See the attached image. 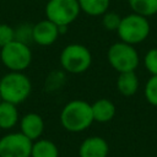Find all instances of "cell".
<instances>
[{"label":"cell","instance_id":"1","mask_svg":"<svg viewBox=\"0 0 157 157\" xmlns=\"http://www.w3.org/2000/svg\"><path fill=\"white\" fill-rule=\"evenodd\" d=\"M93 121L91 104L82 99L67 102L60 113V123L63 128L70 132L83 131L88 129Z\"/></svg>","mask_w":157,"mask_h":157},{"label":"cell","instance_id":"2","mask_svg":"<svg viewBox=\"0 0 157 157\" xmlns=\"http://www.w3.org/2000/svg\"><path fill=\"white\" fill-rule=\"evenodd\" d=\"M32 92L29 77L21 71H9L0 78L1 99L12 104L23 103Z\"/></svg>","mask_w":157,"mask_h":157},{"label":"cell","instance_id":"3","mask_svg":"<svg viewBox=\"0 0 157 157\" xmlns=\"http://www.w3.org/2000/svg\"><path fill=\"white\" fill-rule=\"evenodd\" d=\"M151 32V25L147 17L131 12L121 17L120 25L117 29L118 37L121 42L135 45L142 43Z\"/></svg>","mask_w":157,"mask_h":157},{"label":"cell","instance_id":"4","mask_svg":"<svg viewBox=\"0 0 157 157\" xmlns=\"http://www.w3.org/2000/svg\"><path fill=\"white\" fill-rule=\"evenodd\" d=\"M59 61L64 71L69 74H82L86 72L92 64V54L90 49L78 43H71L63 48Z\"/></svg>","mask_w":157,"mask_h":157},{"label":"cell","instance_id":"5","mask_svg":"<svg viewBox=\"0 0 157 157\" xmlns=\"http://www.w3.org/2000/svg\"><path fill=\"white\" fill-rule=\"evenodd\" d=\"M107 59L109 65L119 74L135 71L140 64V56L135 47L121 40L113 43L108 48Z\"/></svg>","mask_w":157,"mask_h":157},{"label":"cell","instance_id":"6","mask_svg":"<svg viewBox=\"0 0 157 157\" xmlns=\"http://www.w3.org/2000/svg\"><path fill=\"white\" fill-rule=\"evenodd\" d=\"M0 59L9 71L23 72L32 63V50L27 43L15 39L0 48Z\"/></svg>","mask_w":157,"mask_h":157},{"label":"cell","instance_id":"7","mask_svg":"<svg viewBox=\"0 0 157 157\" xmlns=\"http://www.w3.org/2000/svg\"><path fill=\"white\" fill-rule=\"evenodd\" d=\"M44 12L45 18L58 27H67L75 22L81 10L77 0H48Z\"/></svg>","mask_w":157,"mask_h":157},{"label":"cell","instance_id":"8","mask_svg":"<svg viewBox=\"0 0 157 157\" xmlns=\"http://www.w3.org/2000/svg\"><path fill=\"white\" fill-rule=\"evenodd\" d=\"M32 144L21 131L6 134L0 139V157H31Z\"/></svg>","mask_w":157,"mask_h":157},{"label":"cell","instance_id":"9","mask_svg":"<svg viewBox=\"0 0 157 157\" xmlns=\"http://www.w3.org/2000/svg\"><path fill=\"white\" fill-rule=\"evenodd\" d=\"M60 34V28L47 18L40 20L32 26V40L42 47L54 44Z\"/></svg>","mask_w":157,"mask_h":157},{"label":"cell","instance_id":"10","mask_svg":"<svg viewBox=\"0 0 157 157\" xmlns=\"http://www.w3.org/2000/svg\"><path fill=\"white\" fill-rule=\"evenodd\" d=\"M21 132L28 137L31 141L38 140L44 131V121L43 118L37 113H27L20 120Z\"/></svg>","mask_w":157,"mask_h":157},{"label":"cell","instance_id":"11","mask_svg":"<svg viewBox=\"0 0 157 157\" xmlns=\"http://www.w3.org/2000/svg\"><path fill=\"white\" fill-rule=\"evenodd\" d=\"M108 152V142L101 136H90L85 139L78 147L80 157H107Z\"/></svg>","mask_w":157,"mask_h":157},{"label":"cell","instance_id":"12","mask_svg":"<svg viewBox=\"0 0 157 157\" xmlns=\"http://www.w3.org/2000/svg\"><path fill=\"white\" fill-rule=\"evenodd\" d=\"M93 120L98 123H108L115 115V104L108 98H99L91 104Z\"/></svg>","mask_w":157,"mask_h":157},{"label":"cell","instance_id":"13","mask_svg":"<svg viewBox=\"0 0 157 157\" xmlns=\"http://www.w3.org/2000/svg\"><path fill=\"white\" fill-rule=\"evenodd\" d=\"M140 82L135 71L120 72L117 78V90L121 96L131 97L139 90Z\"/></svg>","mask_w":157,"mask_h":157},{"label":"cell","instance_id":"14","mask_svg":"<svg viewBox=\"0 0 157 157\" xmlns=\"http://www.w3.org/2000/svg\"><path fill=\"white\" fill-rule=\"evenodd\" d=\"M17 105L1 101L0 102V129L9 130L18 123Z\"/></svg>","mask_w":157,"mask_h":157},{"label":"cell","instance_id":"15","mask_svg":"<svg viewBox=\"0 0 157 157\" xmlns=\"http://www.w3.org/2000/svg\"><path fill=\"white\" fill-rule=\"evenodd\" d=\"M31 157H59V150L53 141L38 139L32 144Z\"/></svg>","mask_w":157,"mask_h":157},{"label":"cell","instance_id":"16","mask_svg":"<svg viewBox=\"0 0 157 157\" xmlns=\"http://www.w3.org/2000/svg\"><path fill=\"white\" fill-rule=\"evenodd\" d=\"M81 12L88 16H102L109 9L110 0H77Z\"/></svg>","mask_w":157,"mask_h":157},{"label":"cell","instance_id":"17","mask_svg":"<svg viewBox=\"0 0 157 157\" xmlns=\"http://www.w3.org/2000/svg\"><path fill=\"white\" fill-rule=\"evenodd\" d=\"M128 4L132 12L147 18L157 13V0H128Z\"/></svg>","mask_w":157,"mask_h":157},{"label":"cell","instance_id":"18","mask_svg":"<svg viewBox=\"0 0 157 157\" xmlns=\"http://www.w3.org/2000/svg\"><path fill=\"white\" fill-rule=\"evenodd\" d=\"M145 98L151 104L157 107V75H152L145 83Z\"/></svg>","mask_w":157,"mask_h":157},{"label":"cell","instance_id":"19","mask_svg":"<svg viewBox=\"0 0 157 157\" xmlns=\"http://www.w3.org/2000/svg\"><path fill=\"white\" fill-rule=\"evenodd\" d=\"M120 21H121V16L114 11H107L105 13L102 15V26L104 29L112 32V31H115L118 29L119 25H120Z\"/></svg>","mask_w":157,"mask_h":157},{"label":"cell","instance_id":"20","mask_svg":"<svg viewBox=\"0 0 157 157\" xmlns=\"http://www.w3.org/2000/svg\"><path fill=\"white\" fill-rule=\"evenodd\" d=\"M144 66L152 75H157V48H151L144 56Z\"/></svg>","mask_w":157,"mask_h":157},{"label":"cell","instance_id":"21","mask_svg":"<svg viewBox=\"0 0 157 157\" xmlns=\"http://www.w3.org/2000/svg\"><path fill=\"white\" fill-rule=\"evenodd\" d=\"M16 39L15 28L7 23H0V48Z\"/></svg>","mask_w":157,"mask_h":157},{"label":"cell","instance_id":"22","mask_svg":"<svg viewBox=\"0 0 157 157\" xmlns=\"http://www.w3.org/2000/svg\"><path fill=\"white\" fill-rule=\"evenodd\" d=\"M16 32V39L27 43V39H32V26H27V25H22L20 26L17 29H15Z\"/></svg>","mask_w":157,"mask_h":157},{"label":"cell","instance_id":"23","mask_svg":"<svg viewBox=\"0 0 157 157\" xmlns=\"http://www.w3.org/2000/svg\"><path fill=\"white\" fill-rule=\"evenodd\" d=\"M1 101H2V99H1V96H0V102H1Z\"/></svg>","mask_w":157,"mask_h":157}]
</instances>
